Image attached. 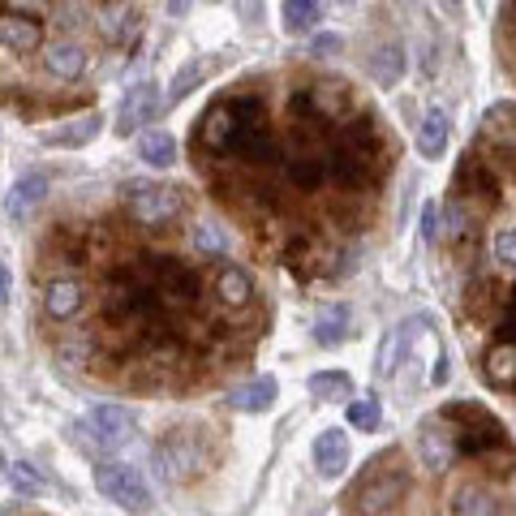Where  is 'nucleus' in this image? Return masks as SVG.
<instances>
[{"label": "nucleus", "mask_w": 516, "mask_h": 516, "mask_svg": "<svg viewBox=\"0 0 516 516\" xmlns=\"http://www.w3.org/2000/svg\"><path fill=\"white\" fill-rule=\"evenodd\" d=\"M310 392L319 400H344L353 392V379L344 370H319V375H310Z\"/></svg>", "instance_id": "393cba45"}, {"label": "nucleus", "mask_w": 516, "mask_h": 516, "mask_svg": "<svg viewBox=\"0 0 516 516\" xmlns=\"http://www.w3.org/2000/svg\"><path fill=\"white\" fill-rule=\"evenodd\" d=\"M185 5H190V0H172V13H185Z\"/></svg>", "instance_id": "e433bc0d"}, {"label": "nucleus", "mask_w": 516, "mask_h": 516, "mask_svg": "<svg viewBox=\"0 0 516 516\" xmlns=\"http://www.w3.org/2000/svg\"><path fill=\"white\" fill-rule=\"evenodd\" d=\"M340 5H353V0H340Z\"/></svg>", "instance_id": "ea45409f"}, {"label": "nucleus", "mask_w": 516, "mask_h": 516, "mask_svg": "<svg viewBox=\"0 0 516 516\" xmlns=\"http://www.w3.org/2000/svg\"><path fill=\"white\" fill-rule=\"evenodd\" d=\"M452 516H499V499L478 482H465L452 499Z\"/></svg>", "instance_id": "6ab92c4d"}, {"label": "nucleus", "mask_w": 516, "mask_h": 516, "mask_svg": "<svg viewBox=\"0 0 516 516\" xmlns=\"http://www.w3.org/2000/svg\"><path fill=\"white\" fill-rule=\"evenodd\" d=\"M512 344L504 340V344H495L491 353H486V379H491V387H512V379H516V366H512Z\"/></svg>", "instance_id": "b1692460"}, {"label": "nucleus", "mask_w": 516, "mask_h": 516, "mask_svg": "<svg viewBox=\"0 0 516 516\" xmlns=\"http://www.w3.org/2000/svg\"><path fill=\"white\" fill-rule=\"evenodd\" d=\"M349 465V435L344 430H323L319 439H314V469L323 473V478H336Z\"/></svg>", "instance_id": "ddd939ff"}, {"label": "nucleus", "mask_w": 516, "mask_h": 516, "mask_svg": "<svg viewBox=\"0 0 516 516\" xmlns=\"http://www.w3.org/2000/svg\"><path fill=\"white\" fill-rule=\"evenodd\" d=\"M134 18L138 13L129 9V5H117V9H108V22H104V31H108V39H125V31H134Z\"/></svg>", "instance_id": "c756f323"}, {"label": "nucleus", "mask_w": 516, "mask_h": 516, "mask_svg": "<svg viewBox=\"0 0 516 516\" xmlns=\"http://www.w3.org/2000/svg\"><path fill=\"white\" fill-rule=\"evenodd\" d=\"M323 13V0H284V26L297 35V31H310Z\"/></svg>", "instance_id": "a878e982"}, {"label": "nucleus", "mask_w": 516, "mask_h": 516, "mask_svg": "<svg viewBox=\"0 0 516 516\" xmlns=\"http://www.w3.org/2000/svg\"><path fill=\"white\" fill-rule=\"evenodd\" d=\"M138 155H142V164H151V168H172L177 164V138H172L168 129H142Z\"/></svg>", "instance_id": "f3484780"}, {"label": "nucleus", "mask_w": 516, "mask_h": 516, "mask_svg": "<svg viewBox=\"0 0 516 516\" xmlns=\"http://www.w3.org/2000/svg\"><path fill=\"white\" fill-rule=\"evenodd\" d=\"M82 18H86V0H56V22H61L65 31L82 26Z\"/></svg>", "instance_id": "7c9ffc66"}, {"label": "nucleus", "mask_w": 516, "mask_h": 516, "mask_svg": "<svg viewBox=\"0 0 516 516\" xmlns=\"http://www.w3.org/2000/svg\"><path fill=\"white\" fill-rule=\"evenodd\" d=\"M250 121H258V104H254V99L215 104V108H207L203 125H198V142H203L207 151H215V155H228V151L241 147V134H246Z\"/></svg>", "instance_id": "20e7f679"}, {"label": "nucleus", "mask_w": 516, "mask_h": 516, "mask_svg": "<svg viewBox=\"0 0 516 516\" xmlns=\"http://www.w3.org/2000/svg\"><path fill=\"white\" fill-rule=\"evenodd\" d=\"M379 418H383V409H379V400H375V396L353 400V405H349V426H357V430H375Z\"/></svg>", "instance_id": "bb28decb"}, {"label": "nucleus", "mask_w": 516, "mask_h": 516, "mask_svg": "<svg viewBox=\"0 0 516 516\" xmlns=\"http://www.w3.org/2000/svg\"><path fill=\"white\" fill-rule=\"evenodd\" d=\"M43 65H48L56 78H78L82 65H86V52L78 43H52V48L43 52Z\"/></svg>", "instance_id": "412c9836"}, {"label": "nucleus", "mask_w": 516, "mask_h": 516, "mask_svg": "<svg viewBox=\"0 0 516 516\" xmlns=\"http://www.w3.org/2000/svg\"><path fill=\"white\" fill-rule=\"evenodd\" d=\"M495 263L504 271H512V263H516V233L512 228H504V233L495 237Z\"/></svg>", "instance_id": "473e14b6"}, {"label": "nucleus", "mask_w": 516, "mask_h": 516, "mask_svg": "<svg viewBox=\"0 0 516 516\" xmlns=\"http://www.w3.org/2000/svg\"><path fill=\"white\" fill-rule=\"evenodd\" d=\"M198 78H203V65H194V61H190V65H181V74L172 78V86H168V104H177V99L190 95Z\"/></svg>", "instance_id": "c85d7f7f"}, {"label": "nucleus", "mask_w": 516, "mask_h": 516, "mask_svg": "<svg viewBox=\"0 0 516 516\" xmlns=\"http://www.w3.org/2000/svg\"><path fill=\"white\" fill-rule=\"evenodd\" d=\"M443 207L439 203H426L422 207V233H426V241H443Z\"/></svg>", "instance_id": "2f4dec72"}, {"label": "nucleus", "mask_w": 516, "mask_h": 516, "mask_svg": "<svg viewBox=\"0 0 516 516\" xmlns=\"http://www.w3.org/2000/svg\"><path fill=\"white\" fill-rule=\"evenodd\" d=\"M448 117L435 108V112H426L422 117V129H418V155H426V160H439L443 151H448Z\"/></svg>", "instance_id": "aec40b11"}, {"label": "nucleus", "mask_w": 516, "mask_h": 516, "mask_svg": "<svg viewBox=\"0 0 516 516\" xmlns=\"http://www.w3.org/2000/svg\"><path fill=\"white\" fill-rule=\"evenodd\" d=\"M366 74L379 86H396L400 74H405V48H400V43H379L366 61Z\"/></svg>", "instance_id": "dca6fc26"}, {"label": "nucleus", "mask_w": 516, "mask_h": 516, "mask_svg": "<svg viewBox=\"0 0 516 516\" xmlns=\"http://www.w3.org/2000/svg\"><path fill=\"white\" fill-rule=\"evenodd\" d=\"M0 43L9 52H35L43 43V26L31 13H0Z\"/></svg>", "instance_id": "9d476101"}, {"label": "nucleus", "mask_w": 516, "mask_h": 516, "mask_svg": "<svg viewBox=\"0 0 516 516\" xmlns=\"http://www.w3.org/2000/svg\"><path fill=\"white\" fill-rule=\"evenodd\" d=\"M418 452H422V465L448 469L456 461V430H448L443 422H426L422 439H418Z\"/></svg>", "instance_id": "9b49d317"}, {"label": "nucleus", "mask_w": 516, "mask_h": 516, "mask_svg": "<svg viewBox=\"0 0 516 516\" xmlns=\"http://www.w3.org/2000/svg\"><path fill=\"white\" fill-rule=\"evenodd\" d=\"M276 392H280V383L263 375V379H254L246 387H237L233 396H228V405H233L237 413H267L271 405H276Z\"/></svg>", "instance_id": "2eb2a0df"}, {"label": "nucleus", "mask_w": 516, "mask_h": 516, "mask_svg": "<svg viewBox=\"0 0 516 516\" xmlns=\"http://www.w3.org/2000/svg\"><path fill=\"white\" fill-rule=\"evenodd\" d=\"M164 112V95H160V86L155 82H138V86H129L125 99H121V108H117V134H138L147 121H155Z\"/></svg>", "instance_id": "0eeeda50"}, {"label": "nucleus", "mask_w": 516, "mask_h": 516, "mask_svg": "<svg viewBox=\"0 0 516 516\" xmlns=\"http://www.w3.org/2000/svg\"><path fill=\"white\" fill-rule=\"evenodd\" d=\"M48 190H52V177L48 172H22L18 181H13V190H9V203H5V211L13 215V220H26L43 198H48Z\"/></svg>", "instance_id": "1a4fd4ad"}, {"label": "nucleus", "mask_w": 516, "mask_h": 516, "mask_svg": "<svg viewBox=\"0 0 516 516\" xmlns=\"http://www.w3.org/2000/svg\"><path fill=\"white\" fill-rule=\"evenodd\" d=\"M284 177H289V185H297V190H319L323 177H327V168L314 160V155H297V160H289V168H284Z\"/></svg>", "instance_id": "4be33fe9"}, {"label": "nucleus", "mask_w": 516, "mask_h": 516, "mask_svg": "<svg viewBox=\"0 0 516 516\" xmlns=\"http://www.w3.org/2000/svg\"><path fill=\"white\" fill-rule=\"evenodd\" d=\"M409 495V469L400 452H383L379 461H370V469L349 486L344 495V512L349 516H396L400 504Z\"/></svg>", "instance_id": "f257e3e1"}, {"label": "nucleus", "mask_w": 516, "mask_h": 516, "mask_svg": "<svg viewBox=\"0 0 516 516\" xmlns=\"http://www.w3.org/2000/svg\"><path fill=\"white\" fill-rule=\"evenodd\" d=\"M82 306H86V289L78 280H52L48 289H43V310H48V319H56V323H69Z\"/></svg>", "instance_id": "f8f14e48"}, {"label": "nucleus", "mask_w": 516, "mask_h": 516, "mask_svg": "<svg viewBox=\"0 0 516 516\" xmlns=\"http://www.w3.org/2000/svg\"><path fill=\"white\" fill-rule=\"evenodd\" d=\"M443 5H448V9H461V0H443Z\"/></svg>", "instance_id": "4c0bfd02"}, {"label": "nucleus", "mask_w": 516, "mask_h": 516, "mask_svg": "<svg viewBox=\"0 0 516 516\" xmlns=\"http://www.w3.org/2000/svg\"><path fill=\"white\" fill-rule=\"evenodd\" d=\"M99 112H86V117H74V121H65V125H56L43 134V147H86L95 134H99Z\"/></svg>", "instance_id": "4468645a"}, {"label": "nucleus", "mask_w": 516, "mask_h": 516, "mask_svg": "<svg viewBox=\"0 0 516 516\" xmlns=\"http://www.w3.org/2000/svg\"><path fill=\"white\" fill-rule=\"evenodd\" d=\"M215 293H220L224 306H250V297H254V280H250V271L246 267H220V276H215Z\"/></svg>", "instance_id": "a211bd4d"}, {"label": "nucleus", "mask_w": 516, "mask_h": 516, "mask_svg": "<svg viewBox=\"0 0 516 516\" xmlns=\"http://www.w3.org/2000/svg\"><path fill=\"white\" fill-rule=\"evenodd\" d=\"M340 48V35H319L314 39V56H332Z\"/></svg>", "instance_id": "f704fd0d"}, {"label": "nucleus", "mask_w": 516, "mask_h": 516, "mask_svg": "<svg viewBox=\"0 0 516 516\" xmlns=\"http://www.w3.org/2000/svg\"><path fill=\"white\" fill-rule=\"evenodd\" d=\"M349 336V306H332L319 314V323H314V340L319 344H340Z\"/></svg>", "instance_id": "5701e85b"}, {"label": "nucleus", "mask_w": 516, "mask_h": 516, "mask_svg": "<svg viewBox=\"0 0 516 516\" xmlns=\"http://www.w3.org/2000/svg\"><path fill=\"white\" fill-rule=\"evenodd\" d=\"M95 486H99V495L104 499H112V504H121L129 512H147L151 508V486L138 473V465L104 461L95 469Z\"/></svg>", "instance_id": "39448f33"}, {"label": "nucleus", "mask_w": 516, "mask_h": 516, "mask_svg": "<svg viewBox=\"0 0 516 516\" xmlns=\"http://www.w3.org/2000/svg\"><path fill=\"white\" fill-rule=\"evenodd\" d=\"M5 469H9V465H5V452H0V473H5Z\"/></svg>", "instance_id": "58836bf2"}, {"label": "nucleus", "mask_w": 516, "mask_h": 516, "mask_svg": "<svg viewBox=\"0 0 516 516\" xmlns=\"http://www.w3.org/2000/svg\"><path fill=\"white\" fill-rule=\"evenodd\" d=\"M151 276H155L151 293H164L168 301H194L198 297V271L185 267L181 258H155Z\"/></svg>", "instance_id": "6e6552de"}, {"label": "nucleus", "mask_w": 516, "mask_h": 516, "mask_svg": "<svg viewBox=\"0 0 516 516\" xmlns=\"http://www.w3.org/2000/svg\"><path fill=\"white\" fill-rule=\"evenodd\" d=\"M207 465V448L203 435L194 426H172L168 435L155 443V473L168 486H190Z\"/></svg>", "instance_id": "f03ea898"}, {"label": "nucleus", "mask_w": 516, "mask_h": 516, "mask_svg": "<svg viewBox=\"0 0 516 516\" xmlns=\"http://www.w3.org/2000/svg\"><path fill=\"white\" fill-rule=\"evenodd\" d=\"M194 246L203 250V254H228V237L215 224H198L194 228Z\"/></svg>", "instance_id": "cd10ccee"}, {"label": "nucleus", "mask_w": 516, "mask_h": 516, "mask_svg": "<svg viewBox=\"0 0 516 516\" xmlns=\"http://www.w3.org/2000/svg\"><path fill=\"white\" fill-rule=\"evenodd\" d=\"M0 301H9V267L0 263Z\"/></svg>", "instance_id": "c9c22d12"}, {"label": "nucleus", "mask_w": 516, "mask_h": 516, "mask_svg": "<svg viewBox=\"0 0 516 516\" xmlns=\"http://www.w3.org/2000/svg\"><path fill=\"white\" fill-rule=\"evenodd\" d=\"M82 426H86V435H91L95 448H104V452H117L134 439V413L125 405H95L86 413Z\"/></svg>", "instance_id": "423d86ee"}, {"label": "nucleus", "mask_w": 516, "mask_h": 516, "mask_svg": "<svg viewBox=\"0 0 516 516\" xmlns=\"http://www.w3.org/2000/svg\"><path fill=\"white\" fill-rule=\"evenodd\" d=\"M9 478H13V491H18V495H39V486H43L26 465H18V469L9 473Z\"/></svg>", "instance_id": "72a5a7b5"}, {"label": "nucleus", "mask_w": 516, "mask_h": 516, "mask_svg": "<svg viewBox=\"0 0 516 516\" xmlns=\"http://www.w3.org/2000/svg\"><path fill=\"white\" fill-rule=\"evenodd\" d=\"M121 203L147 228H164L185 211V198H181L177 185H160V181H129L121 190Z\"/></svg>", "instance_id": "7ed1b4c3"}]
</instances>
